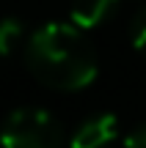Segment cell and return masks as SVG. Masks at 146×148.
<instances>
[{
    "instance_id": "obj_1",
    "label": "cell",
    "mask_w": 146,
    "mask_h": 148,
    "mask_svg": "<svg viewBox=\"0 0 146 148\" xmlns=\"http://www.w3.org/2000/svg\"><path fill=\"white\" fill-rule=\"evenodd\" d=\"M25 60L33 77L55 90H80L97 77L94 47L75 25L50 22L39 27L28 41Z\"/></svg>"
},
{
    "instance_id": "obj_2",
    "label": "cell",
    "mask_w": 146,
    "mask_h": 148,
    "mask_svg": "<svg viewBox=\"0 0 146 148\" xmlns=\"http://www.w3.org/2000/svg\"><path fill=\"white\" fill-rule=\"evenodd\" d=\"M0 145L3 148H61L64 145V129L50 112L36 110V107H22L3 121Z\"/></svg>"
},
{
    "instance_id": "obj_3",
    "label": "cell",
    "mask_w": 146,
    "mask_h": 148,
    "mask_svg": "<svg viewBox=\"0 0 146 148\" xmlns=\"http://www.w3.org/2000/svg\"><path fill=\"white\" fill-rule=\"evenodd\" d=\"M119 134V123L116 115H97L86 121L72 137V148H108Z\"/></svg>"
},
{
    "instance_id": "obj_4",
    "label": "cell",
    "mask_w": 146,
    "mask_h": 148,
    "mask_svg": "<svg viewBox=\"0 0 146 148\" xmlns=\"http://www.w3.org/2000/svg\"><path fill=\"white\" fill-rule=\"evenodd\" d=\"M116 0H75L72 3V19L77 27H94L113 11Z\"/></svg>"
},
{
    "instance_id": "obj_5",
    "label": "cell",
    "mask_w": 146,
    "mask_h": 148,
    "mask_svg": "<svg viewBox=\"0 0 146 148\" xmlns=\"http://www.w3.org/2000/svg\"><path fill=\"white\" fill-rule=\"evenodd\" d=\"M22 38V22L19 19H0V58L11 55V49L17 47V41Z\"/></svg>"
},
{
    "instance_id": "obj_6",
    "label": "cell",
    "mask_w": 146,
    "mask_h": 148,
    "mask_svg": "<svg viewBox=\"0 0 146 148\" xmlns=\"http://www.w3.org/2000/svg\"><path fill=\"white\" fill-rule=\"evenodd\" d=\"M132 47L146 58V8L135 16V22H132Z\"/></svg>"
},
{
    "instance_id": "obj_7",
    "label": "cell",
    "mask_w": 146,
    "mask_h": 148,
    "mask_svg": "<svg viewBox=\"0 0 146 148\" xmlns=\"http://www.w3.org/2000/svg\"><path fill=\"white\" fill-rule=\"evenodd\" d=\"M124 148H146V123H143V126H138L135 132L127 134Z\"/></svg>"
}]
</instances>
